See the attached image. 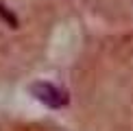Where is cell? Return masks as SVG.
I'll return each mask as SVG.
<instances>
[{
    "label": "cell",
    "instance_id": "cell-1",
    "mask_svg": "<svg viewBox=\"0 0 133 131\" xmlns=\"http://www.w3.org/2000/svg\"><path fill=\"white\" fill-rule=\"evenodd\" d=\"M31 92L39 103H44V105H48L52 109H61L68 105V94L52 83H33Z\"/></svg>",
    "mask_w": 133,
    "mask_h": 131
},
{
    "label": "cell",
    "instance_id": "cell-2",
    "mask_svg": "<svg viewBox=\"0 0 133 131\" xmlns=\"http://www.w3.org/2000/svg\"><path fill=\"white\" fill-rule=\"evenodd\" d=\"M0 18H2L4 22H7L9 26H13V29L18 26V18H15V15L11 13V11H7V7H4L2 2H0Z\"/></svg>",
    "mask_w": 133,
    "mask_h": 131
}]
</instances>
